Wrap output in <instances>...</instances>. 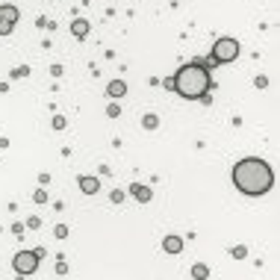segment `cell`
<instances>
[{"mask_svg": "<svg viewBox=\"0 0 280 280\" xmlns=\"http://www.w3.org/2000/svg\"><path fill=\"white\" fill-rule=\"evenodd\" d=\"M162 248L168 251V254H180L183 251V239L180 236H165L162 239Z\"/></svg>", "mask_w": 280, "mask_h": 280, "instance_id": "5b68a950", "label": "cell"}, {"mask_svg": "<svg viewBox=\"0 0 280 280\" xmlns=\"http://www.w3.org/2000/svg\"><path fill=\"white\" fill-rule=\"evenodd\" d=\"M165 86H171L174 92L180 94V97H186V100H201V97H207L213 80H210V71H207L204 65L189 62V65H183V68L174 74V80H168Z\"/></svg>", "mask_w": 280, "mask_h": 280, "instance_id": "7a4b0ae2", "label": "cell"}, {"mask_svg": "<svg viewBox=\"0 0 280 280\" xmlns=\"http://www.w3.org/2000/svg\"><path fill=\"white\" fill-rule=\"evenodd\" d=\"M12 266H15L18 275H32L38 269V254L35 251H18L15 260H12Z\"/></svg>", "mask_w": 280, "mask_h": 280, "instance_id": "277c9868", "label": "cell"}, {"mask_svg": "<svg viewBox=\"0 0 280 280\" xmlns=\"http://www.w3.org/2000/svg\"><path fill=\"white\" fill-rule=\"evenodd\" d=\"M130 189H133V195H136L139 201H151V195H154L151 189H148V186H142V183H133Z\"/></svg>", "mask_w": 280, "mask_h": 280, "instance_id": "30bf717a", "label": "cell"}, {"mask_svg": "<svg viewBox=\"0 0 280 280\" xmlns=\"http://www.w3.org/2000/svg\"><path fill=\"white\" fill-rule=\"evenodd\" d=\"M12 32V24H6V21H0V35H9Z\"/></svg>", "mask_w": 280, "mask_h": 280, "instance_id": "8fae6325", "label": "cell"}, {"mask_svg": "<svg viewBox=\"0 0 280 280\" xmlns=\"http://www.w3.org/2000/svg\"><path fill=\"white\" fill-rule=\"evenodd\" d=\"M80 189H83L86 195H94V192L100 189V180H97V177H80Z\"/></svg>", "mask_w": 280, "mask_h": 280, "instance_id": "52a82bcc", "label": "cell"}, {"mask_svg": "<svg viewBox=\"0 0 280 280\" xmlns=\"http://www.w3.org/2000/svg\"><path fill=\"white\" fill-rule=\"evenodd\" d=\"M239 56V41L236 38H218L213 47V62H233Z\"/></svg>", "mask_w": 280, "mask_h": 280, "instance_id": "3957f363", "label": "cell"}, {"mask_svg": "<svg viewBox=\"0 0 280 280\" xmlns=\"http://www.w3.org/2000/svg\"><path fill=\"white\" fill-rule=\"evenodd\" d=\"M106 94H109V97H124V94H127V83H124V80H112V83L106 86Z\"/></svg>", "mask_w": 280, "mask_h": 280, "instance_id": "8992f818", "label": "cell"}, {"mask_svg": "<svg viewBox=\"0 0 280 280\" xmlns=\"http://www.w3.org/2000/svg\"><path fill=\"white\" fill-rule=\"evenodd\" d=\"M233 183L242 195H266L275 183V171L266 159L248 156V159H239L233 165Z\"/></svg>", "mask_w": 280, "mask_h": 280, "instance_id": "6da1fadb", "label": "cell"}, {"mask_svg": "<svg viewBox=\"0 0 280 280\" xmlns=\"http://www.w3.org/2000/svg\"><path fill=\"white\" fill-rule=\"evenodd\" d=\"M0 21L15 24V21H18V9H15V6H0Z\"/></svg>", "mask_w": 280, "mask_h": 280, "instance_id": "ba28073f", "label": "cell"}, {"mask_svg": "<svg viewBox=\"0 0 280 280\" xmlns=\"http://www.w3.org/2000/svg\"><path fill=\"white\" fill-rule=\"evenodd\" d=\"M71 32H74L77 38H83V35L89 32V21H86V18H77V21L71 24Z\"/></svg>", "mask_w": 280, "mask_h": 280, "instance_id": "9c48e42d", "label": "cell"}]
</instances>
